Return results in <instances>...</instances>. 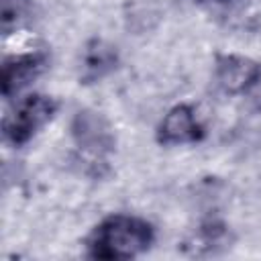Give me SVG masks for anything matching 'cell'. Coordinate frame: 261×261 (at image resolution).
I'll list each match as a JSON object with an SVG mask.
<instances>
[{"label": "cell", "instance_id": "obj_1", "mask_svg": "<svg viewBox=\"0 0 261 261\" xmlns=\"http://www.w3.org/2000/svg\"><path fill=\"white\" fill-rule=\"evenodd\" d=\"M155 226L137 214L112 212L86 237V255L100 261H126L151 249Z\"/></svg>", "mask_w": 261, "mask_h": 261}, {"label": "cell", "instance_id": "obj_2", "mask_svg": "<svg viewBox=\"0 0 261 261\" xmlns=\"http://www.w3.org/2000/svg\"><path fill=\"white\" fill-rule=\"evenodd\" d=\"M10 104V110L2 118V137L14 149L29 145L59 110V102L43 92H27Z\"/></svg>", "mask_w": 261, "mask_h": 261}, {"label": "cell", "instance_id": "obj_3", "mask_svg": "<svg viewBox=\"0 0 261 261\" xmlns=\"http://www.w3.org/2000/svg\"><path fill=\"white\" fill-rule=\"evenodd\" d=\"M69 137L73 141V147L82 155L100 163L114 151L116 145L114 130L108 118L94 108H80L71 116Z\"/></svg>", "mask_w": 261, "mask_h": 261}, {"label": "cell", "instance_id": "obj_4", "mask_svg": "<svg viewBox=\"0 0 261 261\" xmlns=\"http://www.w3.org/2000/svg\"><path fill=\"white\" fill-rule=\"evenodd\" d=\"M49 67V53L45 49H29L8 53L0 67V90L6 102H12L29 92V88Z\"/></svg>", "mask_w": 261, "mask_h": 261}, {"label": "cell", "instance_id": "obj_5", "mask_svg": "<svg viewBox=\"0 0 261 261\" xmlns=\"http://www.w3.org/2000/svg\"><path fill=\"white\" fill-rule=\"evenodd\" d=\"M204 137H206V126H204L198 110L188 102L173 104L161 116V120L155 128V139L163 147L196 145Z\"/></svg>", "mask_w": 261, "mask_h": 261}, {"label": "cell", "instance_id": "obj_6", "mask_svg": "<svg viewBox=\"0 0 261 261\" xmlns=\"http://www.w3.org/2000/svg\"><path fill=\"white\" fill-rule=\"evenodd\" d=\"M261 69V61L241 53H220L214 59V84L228 96H245L255 75Z\"/></svg>", "mask_w": 261, "mask_h": 261}, {"label": "cell", "instance_id": "obj_7", "mask_svg": "<svg viewBox=\"0 0 261 261\" xmlns=\"http://www.w3.org/2000/svg\"><path fill=\"white\" fill-rule=\"evenodd\" d=\"M118 67V51L104 39H92L86 43L80 57V80L84 84H96L110 75Z\"/></svg>", "mask_w": 261, "mask_h": 261}, {"label": "cell", "instance_id": "obj_8", "mask_svg": "<svg viewBox=\"0 0 261 261\" xmlns=\"http://www.w3.org/2000/svg\"><path fill=\"white\" fill-rule=\"evenodd\" d=\"M31 0H0V22L2 33L12 35L16 33L31 16Z\"/></svg>", "mask_w": 261, "mask_h": 261}, {"label": "cell", "instance_id": "obj_9", "mask_svg": "<svg viewBox=\"0 0 261 261\" xmlns=\"http://www.w3.org/2000/svg\"><path fill=\"white\" fill-rule=\"evenodd\" d=\"M243 98H245L247 106H249L253 112H261V69H259V73L255 75L253 84L249 86V90L245 92Z\"/></svg>", "mask_w": 261, "mask_h": 261}, {"label": "cell", "instance_id": "obj_10", "mask_svg": "<svg viewBox=\"0 0 261 261\" xmlns=\"http://www.w3.org/2000/svg\"><path fill=\"white\" fill-rule=\"evenodd\" d=\"M198 2H224V0H198Z\"/></svg>", "mask_w": 261, "mask_h": 261}]
</instances>
